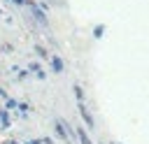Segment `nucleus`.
Wrapping results in <instances>:
<instances>
[{"label": "nucleus", "mask_w": 149, "mask_h": 144, "mask_svg": "<svg viewBox=\"0 0 149 144\" xmlns=\"http://www.w3.org/2000/svg\"><path fill=\"white\" fill-rule=\"evenodd\" d=\"M79 114H81V118L86 121V125H88V128H93V118H91V114H88V109L84 107V102H79Z\"/></svg>", "instance_id": "obj_1"}, {"label": "nucleus", "mask_w": 149, "mask_h": 144, "mask_svg": "<svg viewBox=\"0 0 149 144\" xmlns=\"http://www.w3.org/2000/svg\"><path fill=\"white\" fill-rule=\"evenodd\" d=\"M28 7H30V9H33V14H35V16H37V19H40V21H42V23H47V19H44V14H42V12H40V9H37V7H35V2H30V0H28Z\"/></svg>", "instance_id": "obj_2"}, {"label": "nucleus", "mask_w": 149, "mask_h": 144, "mask_svg": "<svg viewBox=\"0 0 149 144\" xmlns=\"http://www.w3.org/2000/svg\"><path fill=\"white\" fill-rule=\"evenodd\" d=\"M51 65H54V70H56V72H61V70H63V63H61V58H51Z\"/></svg>", "instance_id": "obj_3"}, {"label": "nucleus", "mask_w": 149, "mask_h": 144, "mask_svg": "<svg viewBox=\"0 0 149 144\" xmlns=\"http://www.w3.org/2000/svg\"><path fill=\"white\" fill-rule=\"evenodd\" d=\"M79 139H81V144H91V139H88V135L84 130H79Z\"/></svg>", "instance_id": "obj_4"}, {"label": "nucleus", "mask_w": 149, "mask_h": 144, "mask_svg": "<svg viewBox=\"0 0 149 144\" xmlns=\"http://www.w3.org/2000/svg\"><path fill=\"white\" fill-rule=\"evenodd\" d=\"M0 121H2V125H9V118H7L5 111H0Z\"/></svg>", "instance_id": "obj_5"}, {"label": "nucleus", "mask_w": 149, "mask_h": 144, "mask_svg": "<svg viewBox=\"0 0 149 144\" xmlns=\"http://www.w3.org/2000/svg\"><path fill=\"white\" fill-rule=\"evenodd\" d=\"M14 2H19V5H21V2H26V0H14Z\"/></svg>", "instance_id": "obj_6"}]
</instances>
